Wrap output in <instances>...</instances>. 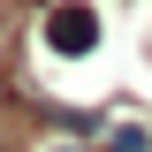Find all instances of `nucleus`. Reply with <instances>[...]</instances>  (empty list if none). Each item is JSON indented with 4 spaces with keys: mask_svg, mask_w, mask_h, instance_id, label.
<instances>
[{
    "mask_svg": "<svg viewBox=\"0 0 152 152\" xmlns=\"http://www.w3.org/2000/svg\"><path fill=\"white\" fill-rule=\"evenodd\" d=\"M46 46H53V53H91V46H99V15H91V0L53 8V15H46Z\"/></svg>",
    "mask_w": 152,
    "mask_h": 152,
    "instance_id": "f257e3e1",
    "label": "nucleus"
}]
</instances>
